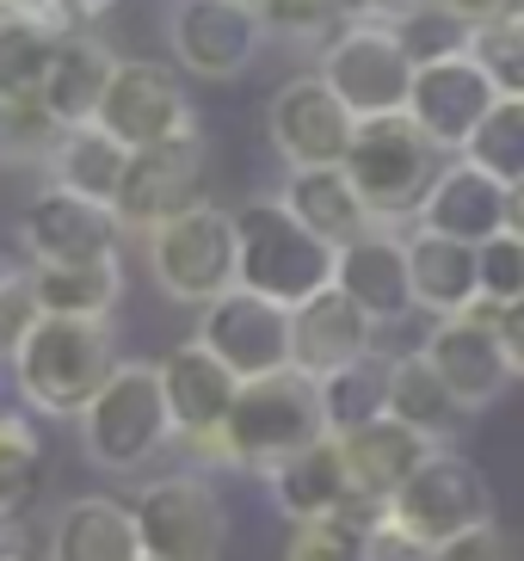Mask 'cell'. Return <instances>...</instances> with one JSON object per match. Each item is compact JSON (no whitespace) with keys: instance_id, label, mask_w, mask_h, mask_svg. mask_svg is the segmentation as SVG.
<instances>
[{"instance_id":"8","label":"cell","mask_w":524,"mask_h":561,"mask_svg":"<svg viewBox=\"0 0 524 561\" xmlns=\"http://www.w3.org/2000/svg\"><path fill=\"white\" fill-rule=\"evenodd\" d=\"M321 75H328V87L358 117H389V112H408L420 56H413L401 25L345 19L340 32L321 44Z\"/></svg>"},{"instance_id":"31","label":"cell","mask_w":524,"mask_h":561,"mask_svg":"<svg viewBox=\"0 0 524 561\" xmlns=\"http://www.w3.org/2000/svg\"><path fill=\"white\" fill-rule=\"evenodd\" d=\"M389 382H395V352H383V346H371L364 358L328 370V377H321V413H328L333 438L383 420V413H389Z\"/></svg>"},{"instance_id":"51","label":"cell","mask_w":524,"mask_h":561,"mask_svg":"<svg viewBox=\"0 0 524 561\" xmlns=\"http://www.w3.org/2000/svg\"><path fill=\"white\" fill-rule=\"evenodd\" d=\"M143 561H155V556H143Z\"/></svg>"},{"instance_id":"42","label":"cell","mask_w":524,"mask_h":561,"mask_svg":"<svg viewBox=\"0 0 524 561\" xmlns=\"http://www.w3.org/2000/svg\"><path fill=\"white\" fill-rule=\"evenodd\" d=\"M438 561H519V549H512V537L500 525H476L463 537H451V543H438Z\"/></svg>"},{"instance_id":"36","label":"cell","mask_w":524,"mask_h":561,"mask_svg":"<svg viewBox=\"0 0 524 561\" xmlns=\"http://www.w3.org/2000/svg\"><path fill=\"white\" fill-rule=\"evenodd\" d=\"M469 56L493 75L500 93H524V13L476 25V32H469Z\"/></svg>"},{"instance_id":"2","label":"cell","mask_w":524,"mask_h":561,"mask_svg":"<svg viewBox=\"0 0 524 561\" xmlns=\"http://www.w3.org/2000/svg\"><path fill=\"white\" fill-rule=\"evenodd\" d=\"M117 370V340L112 321L87 314H44L13 358V389L19 401L44 420H81V408L105 389Z\"/></svg>"},{"instance_id":"15","label":"cell","mask_w":524,"mask_h":561,"mask_svg":"<svg viewBox=\"0 0 524 561\" xmlns=\"http://www.w3.org/2000/svg\"><path fill=\"white\" fill-rule=\"evenodd\" d=\"M265 130H272V149L284 154V167H340L358 136V112L333 93L321 68H309L272 93Z\"/></svg>"},{"instance_id":"45","label":"cell","mask_w":524,"mask_h":561,"mask_svg":"<svg viewBox=\"0 0 524 561\" xmlns=\"http://www.w3.org/2000/svg\"><path fill=\"white\" fill-rule=\"evenodd\" d=\"M493 314H500V340H506L512 364H519V377H524V297L506 302V309H493Z\"/></svg>"},{"instance_id":"49","label":"cell","mask_w":524,"mask_h":561,"mask_svg":"<svg viewBox=\"0 0 524 561\" xmlns=\"http://www.w3.org/2000/svg\"><path fill=\"white\" fill-rule=\"evenodd\" d=\"M105 7H117V0H87V13H105Z\"/></svg>"},{"instance_id":"18","label":"cell","mask_w":524,"mask_h":561,"mask_svg":"<svg viewBox=\"0 0 524 561\" xmlns=\"http://www.w3.org/2000/svg\"><path fill=\"white\" fill-rule=\"evenodd\" d=\"M493 100H500V87H493L488 68H481L469 50H444V56H426L420 75H413L408 117L438 142L444 154H463L469 136L481 130V117L493 112Z\"/></svg>"},{"instance_id":"29","label":"cell","mask_w":524,"mask_h":561,"mask_svg":"<svg viewBox=\"0 0 524 561\" xmlns=\"http://www.w3.org/2000/svg\"><path fill=\"white\" fill-rule=\"evenodd\" d=\"M124 167H130V142H117L99 117L87 124H68L56 154H49V185H68V192H87V198L112 204L117 185H124Z\"/></svg>"},{"instance_id":"32","label":"cell","mask_w":524,"mask_h":561,"mask_svg":"<svg viewBox=\"0 0 524 561\" xmlns=\"http://www.w3.org/2000/svg\"><path fill=\"white\" fill-rule=\"evenodd\" d=\"M32 290L44 314H87V321H112L117 297H124V272L117 260L99 265H32Z\"/></svg>"},{"instance_id":"33","label":"cell","mask_w":524,"mask_h":561,"mask_svg":"<svg viewBox=\"0 0 524 561\" xmlns=\"http://www.w3.org/2000/svg\"><path fill=\"white\" fill-rule=\"evenodd\" d=\"M62 130L68 124L44 105V93H32V100H0V161L7 167H49Z\"/></svg>"},{"instance_id":"47","label":"cell","mask_w":524,"mask_h":561,"mask_svg":"<svg viewBox=\"0 0 524 561\" xmlns=\"http://www.w3.org/2000/svg\"><path fill=\"white\" fill-rule=\"evenodd\" d=\"M0 13H49V0H0ZM56 19V13H49ZM68 25V19H62Z\"/></svg>"},{"instance_id":"26","label":"cell","mask_w":524,"mask_h":561,"mask_svg":"<svg viewBox=\"0 0 524 561\" xmlns=\"http://www.w3.org/2000/svg\"><path fill=\"white\" fill-rule=\"evenodd\" d=\"M278 198L291 204V210L303 216L321 241H333V248L358 241L364 229H377V216L364 210L358 185H352V173H345V167H291Z\"/></svg>"},{"instance_id":"39","label":"cell","mask_w":524,"mask_h":561,"mask_svg":"<svg viewBox=\"0 0 524 561\" xmlns=\"http://www.w3.org/2000/svg\"><path fill=\"white\" fill-rule=\"evenodd\" d=\"M524 297V234H493L481 241V302L488 309H506Z\"/></svg>"},{"instance_id":"41","label":"cell","mask_w":524,"mask_h":561,"mask_svg":"<svg viewBox=\"0 0 524 561\" xmlns=\"http://www.w3.org/2000/svg\"><path fill=\"white\" fill-rule=\"evenodd\" d=\"M364 561H438V549L420 543L413 530H401L395 518H377L364 530Z\"/></svg>"},{"instance_id":"5","label":"cell","mask_w":524,"mask_h":561,"mask_svg":"<svg viewBox=\"0 0 524 561\" xmlns=\"http://www.w3.org/2000/svg\"><path fill=\"white\" fill-rule=\"evenodd\" d=\"M143 265L155 290L167 302H185V309H204L223 290L241 284V229H235V210L197 198L180 216H167L161 229L143 234Z\"/></svg>"},{"instance_id":"23","label":"cell","mask_w":524,"mask_h":561,"mask_svg":"<svg viewBox=\"0 0 524 561\" xmlns=\"http://www.w3.org/2000/svg\"><path fill=\"white\" fill-rule=\"evenodd\" d=\"M291 333H296V370H309V377L321 382L328 370L364 358V352L377 346L383 328L345 297L340 284H328L321 297H309L303 309H291Z\"/></svg>"},{"instance_id":"21","label":"cell","mask_w":524,"mask_h":561,"mask_svg":"<svg viewBox=\"0 0 524 561\" xmlns=\"http://www.w3.org/2000/svg\"><path fill=\"white\" fill-rule=\"evenodd\" d=\"M506 198L512 185L493 180L488 167H476L469 154H451L432 185L426 210H420V229H438V234H457V241H493L506 234Z\"/></svg>"},{"instance_id":"20","label":"cell","mask_w":524,"mask_h":561,"mask_svg":"<svg viewBox=\"0 0 524 561\" xmlns=\"http://www.w3.org/2000/svg\"><path fill=\"white\" fill-rule=\"evenodd\" d=\"M333 284L358 302L377 328H401L420 302H413V265H408V234L377 222L364 229L358 241L340 248V265H333Z\"/></svg>"},{"instance_id":"40","label":"cell","mask_w":524,"mask_h":561,"mask_svg":"<svg viewBox=\"0 0 524 561\" xmlns=\"http://www.w3.org/2000/svg\"><path fill=\"white\" fill-rule=\"evenodd\" d=\"M44 321V302L32 290V265L25 272H7L0 278V364H13L19 346H25V333Z\"/></svg>"},{"instance_id":"11","label":"cell","mask_w":524,"mask_h":561,"mask_svg":"<svg viewBox=\"0 0 524 561\" xmlns=\"http://www.w3.org/2000/svg\"><path fill=\"white\" fill-rule=\"evenodd\" d=\"M124 222H117L112 204L87 198V192H68V185H44L32 192V204L19 210V248L32 265H99L117 260L124 248Z\"/></svg>"},{"instance_id":"3","label":"cell","mask_w":524,"mask_h":561,"mask_svg":"<svg viewBox=\"0 0 524 561\" xmlns=\"http://www.w3.org/2000/svg\"><path fill=\"white\" fill-rule=\"evenodd\" d=\"M315 438H328V413H321V382L309 370L291 364V370H272V377H247L229 408V426H223L216 469L265 476Z\"/></svg>"},{"instance_id":"19","label":"cell","mask_w":524,"mask_h":561,"mask_svg":"<svg viewBox=\"0 0 524 561\" xmlns=\"http://www.w3.org/2000/svg\"><path fill=\"white\" fill-rule=\"evenodd\" d=\"M265 494H272V506L291 518V525H303V518H358V525H377L383 506H371V500L358 494V481H352V469H345V445L340 438H315V445H303L296 457H284L278 469H265Z\"/></svg>"},{"instance_id":"16","label":"cell","mask_w":524,"mask_h":561,"mask_svg":"<svg viewBox=\"0 0 524 561\" xmlns=\"http://www.w3.org/2000/svg\"><path fill=\"white\" fill-rule=\"evenodd\" d=\"M99 124L130 142V149H148V142H167L180 130H197L192 93L173 75V62H143V56H117L112 81H105V100H99Z\"/></svg>"},{"instance_id":"9","label":"cell","mask_w":524,"mask_h":561,"mask_svg":"<svg viewBox=\"0 0 524 561\" xmlns=\"http://www.w3.org/2000/svg\"><path fill=\"white\" fill-rule=\"evenodd\" d=\"M383 518H395V525L413 530L420 543L438 549V543H451V537H463V530L493 525V488H488V476H481V462H469L451 445H432L426 457H420V469L389 494Z\"/></svg>"},{"instance_id":"14","label":"cell","mask_w":524,"mask_h":561,"mask_svg":"<svg viewBox=\"0 0 524 561\" xmlns=\"http://www.w3.org/2000/svg\"><path fill=\"white\" fill-rule=\"evenodd\" d=\"M420 352L438 364V377L451 382V396L469 413L493 408L519 382V364H512L506 340H500V314L488 302H476V309H463V314H438L432 333L420 340Z\"/></svg>"},{"instance_id":"50","label":"cell","mask_w":524,"mask_h":561,"mask_svg":"<svg viewBox=\"0 0 524 561\" xmlns=\"http://www.w3.org/2000/svg\"><path fill=\"white\" fill-rule=\"evenodd\" d=\"M7 272H13V265H0V278H7Z\"/></svg>"},{"instance_id":"17","label":"cell","mask_w":524,"mask_h":561,"mask_svg":"<svg viewBox=\"0 0 524 561\" xmlns=\"http://www.w3.org/2000/svg\"><path fill=\"white\" fill-rule=\"evenodd\" d=\"M161 389H167V408H173V426H180V445L192 450L197 462H216L229 408H235V396H241V377L192 333L185 346H173L161 358Z\"/></svg>"},{"instance_id":"10","label":"cell","mask_w":524,"mask_h":561,"mask_svg":"<svg viewBox=\"0 0 524 561\" xmlns=\"http://www.w3.org/2000/svg\"><path fill=\"white\" fill-rule=\"evenodd\" d=\"M265 13L253 0H173L167 7V44L173 62L197 81H241L265 50Z\"/></svg>"},{"instance_id":"48","label":"cell","mask_w":524,"mask_h":561,"mask_svg":"<svg viewBox=\"0 0 524 561\" xmlns=\"http://www.w3.org/2000/svg\"><path fill=\"white\" fill-rule=\"evenodd\" d=\"M0 561H37V556L19 543V537H0Z\"/></svg>"},{"instance_id":"44","label":"cell","mask_w":524,"mask_h":561,"mask_svg":"<svg viewBox=\"0 0 524 561\" xmlns=\"http://www.w3.org/2000/svg\"><path fill=\"white\" fill-rule=\"evenodd\" d=\"M438 13H451L463 32H476V25H493L506 13H524V0H438Z\"/></svg>"},{"instance_id":"6","label":"cell","mask_w":524,"mask_h":561,"mask_svg":"<svg viewBox=\"0 0 524 561\" xmlns=\"http://www.w3.org/2000/svg\"><path fill=\"white\" fill-rule=\"evenodd\" d=\"M235 229H241V284L247 290H260V297L284 302V309H303L309 297H321L333 284L340 248L321 241L284 198L241 204Z\"/></svg>"},{"instance_id":"28","label":"cell","mask_w":524,"mask_h":561,"mask_svg":"<svg viewBox=\"0 0 524 561\" xmlns=\"http://www.w3.org/2000/svg\"><path fill=\"white\" fill-rule=\"evenodd\" d=\"M389 413L401 426H413L420 438L432 445H451L469 420L457 396H451V382L438 377V364L426 352H395V382H389Z\"/></svg>"},{"instance_id":"30","label":"cell","mask_w":524,"mask_h":561,"mask_svg":"<svg viewBox=\"0 0 524 561\" xmlns=\"http://www.w3.org/2000/svg\"><path fill=\"white\" fill-rule=\"evenodd\" d=\"M75 25L49 13H0V100H32L44 93L49 62Z\"/></svg>"},{"instance_id":"22","label":"cell","mask_w":524,"mask_h":561,"mask_svg":"<svg viewBox=\"0 0 524 561\" xmlns=\"http://www.w3.org/2000/svg\"><path fill=\"white\" fill-rule=\"evenodd\" d=\"M44 561H143L136 512L112 494H75L49 518Z\"/></svg>"},{"instance_id":"38","label":"cell","mask_w":524,"mask_h":561,"mask_svg":"<svg viewBox=\"0 0 524 561\" xmlns=\"http://www.w3.org/2000/svg\"><path fill=\"white\" fill-rule=\"evenodd\" d=\"M260 13H265V32L284 37V44H328L345 25L340 0H260Z\"/></svg>"},{"instance_id":"24","label":"cell","mask_w":524,"mask_h":561,"mask_svg":"<svg viewBox=\"0 0 524 561\" xmlns=\"http://www.w3.org/2000/svg\"><path fill=\"white\" fill-rule=\"evenodd\" d=\"M408 265H413V302L438 321L481 302V248L438 229H408Z\"/></svg>"},{"instance_id":"27","label":"cell","mask_w":524,"mask_h":561,"mask_svg":"<svg viewBox=\"0 0 524 561\" xmlns=\"http://www.w3.org/2000/svg\"><path fill=\"white\" fill-rule=\"evenodd\" d=\"M112 44L99 32H87V25H75V32L62 37V50H56V62H49V81H44V105L62 124H87V117H99V100H105V81H112Z\"/></svg>"},{"instance_id":"12","label":"cell","mask_w":524,"mask_h":561,"mask_svg":"<svg viewBox=\"0 0 524 561\" xmlns=\"http://www.w3.org/2000/svg\"><path fill=\"white\" fill-rule=\"evenodd\" d=\"M204 130H180L167 142H148V149H130V167H124V185H117V222L143 241L148 229H161L167 216H180L185 204L204 198Z\"/></svg>"},{"instance_id":"43","label":"cell","mask_w":524,"mask_h":561,"mask_svg":"<svg viewBox=\"0 0 524 561\" xmlns=\"http://www.w3.org/2000/svg\"><path fill=\"white\" fill-rule=\"evenodd\" d=\"M345 19H377V25H413V19L438 7V0H340Z\"/></svg>"},{"instance_id":"35","label":"cell","mask_w":524,"mask_h":561,"mask_svg":"<svg viewBox=\"0 0 524 561\" xmlns=\"http://www.w3.org/2000/svg\"><path fill=\"white\" fill-rule=\"evenodd\" d=\"M37 469H44V438H37V426L25 413H0V525L32 500Z\"/></svg>"},{"instance_id":"34","label":"cell","mask_w":524,"mask_h":561,"mask_svg":"<svg viewBox=\"0 0 524 561\" xmlns=\"http://www.w3.org/2000/svg\"><path fill=\"white\" fill-rule=\"evenodd\" d=\"M463 154H469L476 167H488L493 180L519 185L524 180V93H500Z\"/></svg>"},{"instance_id":"7","label":"cell","mask_w":524,"mask_h":561,"mask_svg":"<svg viewBox=\"0 0 524 561\" xmlns=\"http://www.w3.org/2000/svg\"><path fill=\"white\" fill-rule=\"evenodd\" d=\"M130 512L143 530V556L155 561H223V549H229V500L197 469L148 476Z\"/></svg>"},{"instance_id":"52","label":"cell","mask_w":524,"mask_h":561,"mask_svg":"<svg viewBox=\"0 0 524 561\" xmlns=\"http://www.w3.org/2000/svg\"><path fill=\"white\" fill-rule=\"evenodd\" d=\"M253 7H260V0H253Z\"/></svg>"},{"instance_id":"37","label":"cell","mask_w":524,"mask_h":561,"mask_svg":"<svg viewBox=\"0 0 524 561\" xmlns=\"http://www.w3.org/2000/svg\"><path fill=\"white\" fill-rule=\"evenodd\" d=\"M364 530L358 518H303L291 530V543H284L278 561H364Z\"/></svg>"},{"instance_id":"25","label":"cell","mask_w":524,"mask_h":561,"mask_svg":"<svg viewBox=\"0 0 524 561\" xmlns=\"http://www.w3.org/2000/svg\"><path fill=\"white\" fill-rule=\"evenodd\" d=\"M340 445H345V469L358 481V494L371 500V506H389V494L420 469L432 438H420V432L401 426L395 413H383V420H371V426H358V432H340Z\"/></svg>"},{"instance_id":"4","label":"cell","mask_w":524,"mask_h":561,"mask_svg":"<svg viewBox=\"0 0 524 561\" xmlns=\"http://www.w3.org/2000/svg\"><path fill=\"white\" fill-rule=\"evenodd\" d=\"M444 161L451 154L408 112H389V117H358V136H352L340 167L352 173L364 210L377 222H389V229H401V222H420Z\"/></svg>"},{"instance_id":"46","label":"cell","mask_w":524,"mask_h":561,"mask_svg":"<svg viewBox=\"0 0 524 561\" xmlns=\"http://www.w3.org/2000/svg\"><path fill=\"white\" fill-rule=\"evenodd\" d=\"M506 229H512V234H524V180L512 185V198H506Z\"/></svg>"},{"instance_id":"1","label":"cell","mask_w":524,"mask_h":561,"mask_svg":"<svg viewBox=\"0 0 524 561\" xmlns=\"http://www.w3.org/2000/svg\"><path fill=\"white\" fill-rule=\"evenodd\" d=\"M75 432H81V457L105 476H143L148 462H161L180 445V426L161 389V358H117L105 389L81 408Z\"/></svg>"},{"instance_id":"13","label":"cell","mask_w":524,"mask_h":561,"mask_svg":"<svg viewBox=\"0 0 524 561\" xmlns=\"http://www.w3.org/2000/svg\"><path fill=\"white\" fill-rule=\"evenodd\" d=\"M197 340L229 364L235 377H272V370H291L296 364V333H291V309L260 290H223L216 302L197 309Z\"/></svg>"}]
</instances>
